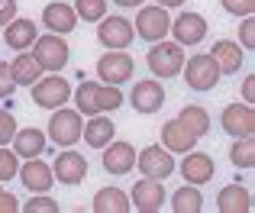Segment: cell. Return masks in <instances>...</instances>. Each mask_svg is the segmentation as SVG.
<instances>
[{
    "instance_id": "cell-36",
    "label": "cell",
    "mask_w": 255,
    "mask_h": 213,
    "mask_svg": "<svg viewBox=\"0 0 255 213\" xmlns=\"http://www.w3.org/2000/svg\"><path fill=\"white\" fill-rule=\"evenodd\" d=\"M13 91H16V81H13V71L6 62H0V101H10Z\"/></svg>"
},
{
    "instance_id": "cell-30",
    "label": "cell",
    "mask_w": 255,
    "mask_h": 213,
    "mask_svg": "<svg viewBox=\"0 0 255 213\" xmlns=\"http://www.w3.org/2000/svg\"><path fill=\"white\" fill-rule=\"evenodd\" d=\"M230 162L236 165V168L249 171L255 165V142L252 136H243V139H233V149H230Z\"/></svg>"
},
{
    "instance_id": "cell-6",
    "label": "cell",
    "mask_w": 255,
    "mask_h": 213,
    "mask_svg": "<svg viewBox=\"0 0 255 213\" xmlns=\"http://www.w3.org/2000/svg\"><path fill=\"white\" fill-rule=\"evenodd\" d=\"M136 75V62L126 49H107L104 55L97 58V78L104 84H126L129 78Z\"/></svg>"
},
{
    "instance_id": "cell-13",
    "label": "cell",
    "mask_w": 255,
    "mask_h": 213,
    "mask_svg": "<svg viewBox=\"0 0 255 213\" xmlns=\"http://www.w3.org/2000/svg\"><path fill=\"white\" fill-rule=\"evenodd\" d=\"M136 32H132V23L126 16H104L97 19V42L104 49H129Z\"/></svg>"
},
{
    "instance_id": "cell-28",
    "label": "cell",
    "mask_w": 255,
    "mask_h": 213,
    "mask_svg": "<svg viewBox=\"0 0 255 213\" xmlns=\"http://www.w3.org/2000/svg\"><path fill=\"white\" fill-rule=\"evenodd\" d=\"M178 119L184 123V129L191 132V136H197V139L210 132V113H207L200 104H187V106H181Z\"/></svg>"
},
{
    "instance_id": "cell-22",
    "label": "cell",
    "mask_w": 255,
    "mask_h": 213,
    "mask_svg": "<svg viewBox=\"0 0 255 213\" xmlns=\"http://www.w3.org/2000/svg\"><path fill=\"white\" fill-rule=\"evenodd\" d=\"M10 145H13V152H16L19 158H36V155H42V152H49V139H45V132L36 129V126L16 129L13 139H10Z\"/></svg>"
},
{
    "instance_id": "cell-2",
    "label": "cell",
    "mask_w": 255,
    "mask_h": 213,
    "mask_svg": "<svg viewBox=\"0 0 255 213\" xmlns=\"http://www.w3.org/2000/svg\"><path fill=\"white\" fill-rule=\"evenodd\" d=\"M181 78H184V84L191 91H197V94H207V91H213L220 84V68L217 62H213L210 52H197V55L184 58V65H181Z\"/></svg>"
},
{
    "instance_id": "cell-19",
    "label": "cell",
    "mask_w": 255,
    "mask_h": 213,
    "mask_svg": "<svg viewBox=\"0 0 255 213\" xmlns=\"http://www.w3.org/2000/svg\"><path fill=\"white\" fill-rule=\"evenodd\" d=\"M36 36H39V26L32 23V19H23V16H13L10 23L3 26V45H6V49H13V52L32 49Z\"/></svg>"
},
{
    "instance_id": "cell-29",
    "label": "cell",
    "mask_w": 255,
    "mask_h": 213,
    "mask_svg": "<svg viewBox=\"0 0 255 213\" xmlns=\"http://www.w3.org/2000/svg\"><path fill=\"white\" fill-rule=\"evenodd\" d=\"M171 210L174 213H200L204 210V194L197 184H181L171 194Z\"/></svg>"
},
{
    "instance_id": "cell-8",
    "label": "cell",
    "mask_w": 255,
    "mask_h": 213,
    "mask_svg": "<svg viewBox=\"0 0 255 213\" xmlns=\"http://www.w3.org/2000/svg\"><path fill=\"white\" fill-rule=\"evenodd\" d=\"M29 91L36 106H42V110H55V106H65L71 101V84L62 75H42L36 84H29Z\"/></svg>"
},
{
    "instance_id": "cell-27",
    "label": "cell",
    "mask_w": 255,
    "mask_h": 213,
    "mask_svg": "<svg viewBox=\"0 0 255 213\" xmlns=\"http://www.w3.org/2000/svg\"><path fill=\"white\" fill-rule=\"evenodd\" d=\"M162 145L168 152H191L194 145H197V136H191L181 119H168V123L162 126Z\"/></svg>"
},
{
    "instance_id": "cell-21",
    "label": "cell",
    "mask_w": 255,
    "mask_h": 213,
    "mask_svg": "<svg viewBox=\"0 0 255 213\" xmlns=\"http://www.w3.org/2000/svg\"><path fill=\"white\" fill-rule=\"evenodd\" d=\"M42 23L49 32H58V36H68L71 29L78 26V13L71 3H62V0H55V3H45L42 6Z\"/></svg>"
},
{
    "instance_id": "cell-11",
    "label": "cell",
    "mask_w": 255,
    "mask_h": 213,
    "mask_svg": "<svg viewBox=\"0 0 255 213\" xmlns=\"http://www.w3.org/2000/svg\"><path fill=\"white\" fill-rule=\"evenodd\" d=\"M129 106L136 113H142V116H152V113H158L165 106V88L158 78H142V81L132 84L129 91Z\"/></svg>"
},
{
    "instance_id": "cell-42",
    "label": "cell",
    "mask_w": 255,
    "mask_h": 213,
    "mask_svg": "<svg viewBox=\"0 0 255 213\" xmlns=\"http://www.w3.org/2000/svg\"><path fill=\"white\" fill-rule=\"evenodd\" d=\"M158 6H165V10H171V6H184L187 0H155Z\"/></svg>"
},
{
    "instance_id": "cell-23",
    "label": "cell",
    "mask_w": 255,
    "mask_h": 213,
    "mask_svg": "<svg viewBox=\"0 0 255 213\" xmlns=\"http://www.w3.org/2000/svg\"><path fill=\"white\" fill-rule=\"evenodd\" d=\"M81 139L91 149H104L110 139H117V126H113L110 116L97 113V116H87V123L81 126Z\"/></svg>"
},
{
    "instance_id": "cell-20",
    "label": "cell",
    "mask_w": 255,
    "mask_h": 213,
    "mask_svg": "<svg viewBox=\"0 0 255 213\" xmlns=\"http://www.w3.org/2000/svg\"><path fill=\"white\" fill-rule=\"evenodd\" d=\"M210 55H213V62H217L220 75H236V71L243 68V62H246V49L236 42V39H217L213 49H210Z\"/></svg>"
},
{
    "instance_id": "cell-32",
    "label": "cell",
    "mask_w": 255,
    "mask_h": 213,
    "mask_svg": "<svg viewBox=\"0 0 255 213\" xmlns=\"http://www.w3.org/2000/svg\"><path fill=\"white\" fill-rule=\"evenodd\" d=\"M16 171H19V155L13 149H6V145H0V184L16 178Z\"/></svg>"
},
{
    "instance_id": "cell-1",
    "label": "cell",
    "mask_w": 255,
    "mask_h": 213,
    "mask_svg": "<svg viewBox=\"0 0 255 213\" xmlns=\"http://www.w3.org/2000/svg\"><path fill=\"white\" fill-rule=\"evenodd\" d=\"M75 110L81 116H97V113H113L123 106V94L117 84H104V81H84L75 91Z\"/></svg>"
},
{
    "instance_id": "cell-15",
    "label": "cell",
    "mask_w": 255,
    "mask_h": 213,
    "mask_svg": "<svg viewBox=\"0 0 255 213\" xmlns=\"http://www.w3.org/2000/svg\"><path fill=\"white\" fill-rule=\"evenodd\" d=\"M52 178H55L58 184H68V188H75V184H81L87 178V158L81 152H75L68 145L65 152H58L55 155V165H52Z\"/></svg>"
},
{
    "instance_id": "cell-5",
    "label": "cell",
    "mask_w": 255,
    "mask_h": 213,
    "mask_svg": "<svg viewBox=\"0 0 255 213\" xmlns=\"http://www.w3.org/2000/svg\"><path fill=\"white\" fill-rule=\"evenodd\" d=\"M81 113L71 110V106H55L49 116V129H45V139H52V142L58 145V149H68V145H75L78 139H81Z\"/></svg>"
},
{
    "instance_id": "cell-41",
    "label": "cell",
    "mask_w": 255,
    "mask_h": 213,
    "mask_svg": "<svg viewBox=\"0 0 255 213\" xmlns=\"http://www.w3.org/2000/svg\"><path fill=\"white\" fill-rule=\"evenodd\" d=\"M117 6H123V10H136V6H142L145 0H113Z\"/></svg>"
},
{
    "instance_id": "cell-3",
    "label": "cell",
    "mask_w": 255,
    "mask_h": 213,
    "mask_svg": "<svg viewBox=\"0 0 255 213\" xmlns=\"http://www.w3.org/2000/svg\"><path fill=\"white\" fill-rule=\"evenodd\" d=\"M145 65H149V71L158 78V81L178 78L181 65H184V45L168 42V39H158V42H152V49L145 52Z\"/></svg>"
},
{
    "instance_id": "cell-40",
    "label": "cell",
    "mask_w": 255,
    "mask_h": 213,
    "mask_svg": "<svg viewBox=\"0 0 255 213\" xmlns=\"http://www.w3.org/2000/svg\"><path fill=\"white\" fill-rule=\"evenodd\" d=\"M243 101L246 104L255 101V75H246V81H243Z\"/></svg>"
},
{
    "instance_id": "cell-38",
    "label": "cell",
    "mask_w": 255,
    "mask_h": 213,
    "mask_svg": "<svg viewBox=\"0 0 255 213\" xmlns=\"http://www.w3.org/2000/svg\"><path fill=\"white\" fill-rule=\"evenodd\" d=\"M16 16V0H0V29Z\"/></svg>"
},
{
    "instance_id": "cell-9",
    "label": "cell",
    "mask_w": 255,
    "mask_h": 213,
    "mask_svg": "<svg viewBox=\"0 0 255 213\" xmlns=\"http://www.w3.org/2000/svg\"><path fill=\"white\" fill-rule=\"evenodd\" d=\"M136 168L142 178H155V181H165V178L174 175V152H168L165 145H145L136 155Z\"/></svg>"
},
{
    "instance_id": "cell-31",
    "label": "cell",
    "mask_w": 255,
    "mask_h": 213,
    "mask_svg": "<svg viewBox=\"0 0 255 213\" xmlns=\"http://www.w3.org/2000/svg\"><path fill=\"white\" fill-rule=\"evenodd\" d=\"M75 13L84 23H97L107 16V0H75Z\"/></svg>"
},
{
    "instance_id": "cell-25",
    "label": "cell",
    "mask_w": 255,
    "mask_h": 213,
    "mask_svg": "<svg viewBox=\"0 0 255 213\" xmlns=\"http://www.w3.org/2000/svg\"><path fill=\"white\" fill-rule=\"evenodd\" d=\"M10 71H13V81H16V88H29V84H36L39 78L45 75L42 68H39V62L32 58V52H16V58L10 62Z\"/></svg>"
},
{
    "instance_id": "cell-35",
    "label": "cell",
    "mask_w": 255,
    "mask_h": 213,
    "mask_svg": "<svg viewBox=\"0 0 255 213\" xmlns=\"http://www.w3.org/2000/svg\"><path fill=\"white\" fill-rule=\"evenodd\" d=\"M16 129L19 126H16V119H13V113L0 106V145H10V139H13Z\"/></svg>"
},
{
    "instance_id": "cell-24",
    "label": "cell",
    "mask_w": 255,
    "mask_h": 213,
    "mask_svg": "<svg viewBox=\"0 0 255 213\" xmlns=\"http://www.w3.org/2000/svg\"><path fill=\"white\" fill-rule=\"evenodd\" d=\"M217 210H220V213H249V210H252V194H249V188H243L239 181L220 188V194H217Z\"/></svg>"
},
{
    "instance_id": "cell-39",
    "label": "cell",
    "mask_w": 255,
    "mask_h": 213,
    "mask_svg": "<svg viewBox=\"0 0 255 213\" xmlns=\"http://www.w3.org/2000/svg\"><path fill=\"white\" fill-rule=\"evenodd\" d=\"M16 210H19V201L10 194V191L0 188V213H16Z\"/></svg>"
},
{
    "instance_id": "cell-16",
    "label": "cell",
    "mask_w": 255,
    "mask_h": 213,
    "mask_svg": "<svg viewBox=\"0 0 255 213\" xmlns=\"http://www.w3.org/2000/svg\"><path fill=\"white\" fill-rule=\"evenodd\" d=\"M207 19L200 16V13H194V10H184L178 19H171V36H174V42L178 45H200L207 39Z\"/></svg>"
},
{
    "instance_id": "cell-34",
    "label": "cell",
    "mask_w": 255,
    "mask_h": 213,
    "mask_svg": "<svg viewBox=\"0 0 255 213\" xmlns=\"http://www.w3.org/2000/svg\"><path fill=\"white\" fill-rule=\"evenodd\" d=\"M223 3V10L230 13V16H252L255 13V0H220Z\"/></svg>"
},
{
    "instance_id": "cell-14",
    "label": "cell",
    "mask_w": 255,
    "mask_h": 213,
    "mask_svg": "<svg viewBox=\"0 0 255 213\" xmlns=\"http://www.w3.org/2000/svg\"><path fill=\"white\" fill-rule=\"evenodd\" d=\"M100 165H104L107 175L123 178V175H129V171L136 168V149H132L129 142H123V139H110V142L104 145Z\"/></svg>"
},
{
    "instance_id": "cell-18",
    "label": "cell",
    "mask_w": 255,
    "mask_h": 213,
    "mask_svg": "<svg viewBox=\"0 0 255 213\" xmlns=\"http://www.w3.org/2000/svg\"><path fill=\"white\" fill-rule=\"evenodd\" d=\"M213 175H217V162H213L207 152H184V162H181V178H184L187 184H207L213 181Z\"/></svg>"
},
{
    "instance_id": "cell-37",
    "label": "cell",
    "mask_w": 255,
    "mask_h": 213,
    "mask_svg": "<svg viewBox=\"0 0 255 213\" xmlns=\"http://www.w3.org/2000/svg\"><path fill=\"white\" fill-rule=\"evenodd\" d=\"M239 45L255 49V16H243V23H239Z\"/></svg>"
},
{
    "instance_id": "cell-10",
    "label": "cell",
    "mask_w": 255,
    "mask_h": 213,
    "mask_svg": "<svg viewBox=\"0 0 255 213\" xmlns=\"http://www.w3.org/2000/svg\"><path fill=\"white\" fill-rule=\"evenodd\" d=\"M165 201H168L165 181H155V178H139L129 191V210H139V213H158Z\"/></svg>"
},
{
    "instance_id": "cell-26",
    "label": "cell",
    "mask_w": 255,
    "mask_h": 213,
    "mask_svg": "<svg viewBox=\"0 0 255 213\" xmlns=\"http://www.w3.org/2000/svg\"><path fill=\"white\" fill-rule=\"evenodd\" d=\"M94 213H129V194L120 188H100L91 201Z\"/></svg>"
},
{
    "instance_id": "cell-4",
    "label": "cell",
    "mask_w": 255,
    "mask_h": 213,
    "mask_svg": "<svg viewBox=\"0 0 255 213\" xmlns=\"http://www.w3.org/2000/svg\"><path fill=\"white\" fill-rule=\"evenodd\" d=\"M32 58L39 62V68H42V71L58 75V71L68 65V58H71V45L65 42V36H58V32L36 36V42H32Z\"/></svg>"
},
{
    "instance_id": "cell-12",
    "label": "cell",
    "mask_w": 255,
    "mask_h": 213,
    "mask_svg": "<svg viewBox=\"0 0 255 213\" xmlns=\"http://www.w3.org/2000/svg\"><path fill=\"white\" fill-rule=\"evenodd\" d=\"M220 126H223V132L233 136V139L252 136L255 132V110H252V104H246V101L226 104L223 113H220Z\"/></svg>"
},
{
    "instance_id": "cell-7",
    "label": "cell",
    "mask_w": 255,
    "mask_h": 213,
    "mask_svg": "<svg viewBox=\"0 0 255 213\" xmlns=\"http://www.w3.org/2000/svg\"><path fill=\"white\" fill-rule=\"evenodd\" d=\"M168 29H171V16H168V10L165 6H158V3H152V6H139V13H136V26H132V32H136L142 42H158V39H165L168 36Z\"/></svg>"
},
{
    "instance_id": "cell-17",
    "label": "cell",
    "mask_w": 255,
    "mask_h": 213,
    "mask_svg": "<svg viewBox=\"0 0 255 213\" xmlns=\"http://www.w3.org/2000/svg\"><path fill=\"white\" fill-rule=\"evenodd\" d=\"M16 178L23 181V188L29 194H49L55 188V178H52V165L42 162V155L36 158H26V165L16 171Z\"/></svg>"
},
{
    "instance_id": "cell-33",
    "label": "cell",
    "mask_w": 255,
    "mask_h": 213,
    "mask_svg": "<svg viewBox=\"0 0 255 213\" xmlns=\"http://www.w3.org/2000/svg\"><path fill=\"white\" fill-rule=\"evenodd\" d=\"M26 213H58L62 207H58V201H52L49 194H32L29 204H19Z\"/></svg>"
}]
</instances>
